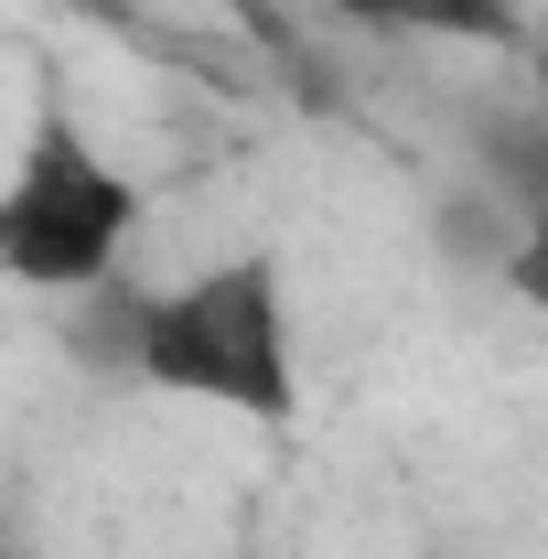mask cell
Masks as SVG:
<instances>
[{"instance_id": "cell-2", "label": "cell", "mask_w": 548, "mask_h": 559, "mask_svg": "<svg viewBox=\"0 0 548 559\" xmlns=\"http://www.w3.org/2000/svg\"><path fill=\"white\" fill-rule=\"evenodd\" d=\"M130 237H140V183L65 108H44L11 162V194H0V270L22 290H108Z\"/></svg>"}, {"instance_id": "cell-3", "label": "cell", "mask_w": 548, "mask_h": 559, "mask_svg": "<svg viewBox=\"0 0 548 559\" xmlns=\"http://www.w3.org/2000/svg\"><path fill=\"white\" fill-rule=\"evenodd\" d=\"M334 22H355V33H419V44H495L505 0H334Z\"/></svg>"}, {"instance_id": "cell-4", "label": "cell", "mask_w": 548, "mask_h": 559, "mask_svg": "<svg viewBox=\"0 0 548 559\" xmlns=\"http://www.w3.org/2000/svg\"><path fill=\"white\" fill-rule=\"evenodd\" d=\"M495 280H505L527 312H548V215H527V226L505 237V270H495Z\"/></svg>"}, {"instance_id": "cell-1", "label": "cell", "mask_w": 548, "mask_h": 559, "mask_svg": "<svg viewBox=\"0 0 548 559\" xmlns=\"http://www.w3.org/2000/svg\"><path fill=\"white\" fill-rule=\"evenodd\" d=\"M119 377H140L151 399H194V409H237L259 430H290L301 419V334H290L279 259L237 248V259H205L172 290H140Z\"/></svg>"}, {"instance_id": "cell-5", "label": "cell", "mask_w": 548, "mask_h": 559, "mask_svg": "<svg viewBox=\"0 0 548 559\" xmlns=\"http://www.w3.org/2000/svg\"><path fill=\"white\" fill-rule=\"evenodd\" d=\"M215 11H237V22H270V0H215Z\"/></svg>"}]
</instances>
